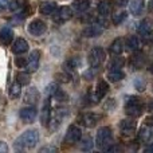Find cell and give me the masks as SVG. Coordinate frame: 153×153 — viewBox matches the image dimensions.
<instances>
[{"label":"cell","instance_id":"obj_23","mask_svg":"<svg viewBox=\"0 0 153 153\" xmlns=\"http://www.w3.org/2000/svg\"><path fill=\"white\" fill-rule=\"evenodd\" d=\"M144 65H145V56H144L143 53L134 54V55L132 56V59H130V66H132L134 70L144 67Z\"/></svg>","mask_w":153,"mask_h":153},{"label":"cell","instance_id":"obj_1","mask_svg":"<svg viewBox=\"0 0 153 153\" xmlns=\"http://www.w3.org/2000/svg\"><path fill=\"white\" fill-rule=\"evenodd\" d=\"M38 141H39V133L34 129H30L22 133L15 140L13 145H15V149H18V151H26V149H32L36 145Z\"/></svg>","mask_w":153,"mask_h":153},{"label":"cell","instance_id":"obj_15","mask_svg":"<svg viewBox=\"0 0 153 153\" xmlns=\"http://www.w3.org/2000/svg\"><path fill=\"white\" fill-rule=\"evenodd\" d=\"M28 51V42L23 38H19V39L15 40L12 46V53L16 54V55H22V54L27 53Z\"/></svg>","mask_w":153,"mask_h":153},{"label":"cell","instance_id":"obj_8","mask_svg":"<svg viewBox=\"0 0 153 153\" xmlns=\"http://www.w3.org/2000/svg\"><path fill=\"white\" fill-rule=\"evenodd\" d=\"M46 23L43 20H40V19H34V20L31 22V23L28 24V31L31 35H34V36H40V35H43L46 32Z\"/></svg>","mask_w":153,"mask_h":153},{"label":"cell","instance_id":"obj_41","mask_svg":"<svg viewBox=\"0 0 153 153\" xmlns=\"http://www.w3.org/2000/svg\"><path fill=\"white\" fill-rule=\"evenodd\" d=\"M8 3H10V0H0V12H3L4 10H7Z\"/></svg>","mask_w":153,"mask_h":153},{"label":"cell","instance_id":"obj_40","mask_svg":"<svg viewBox=\"0 0 153 153\" xmlns=\"http://www.w3.org/2000/svg\"><path fill=\"white\" fill-rule=\"evenodd\" d=\"M94 75H95L94 67H91V69H90V70H87V71L83 74V76H85V78H86V79H93V78H94Z\"/></svg>","mask_w":153,"mask_h":153},{"label":"cell","instance_id":"obj_36","mask_svg":"<svg viewBox=\"0 0 153 153\" xmlns=\"http://www.w3.org/2000/svg\"><path fill=\"white\" fill-rule=\"evenodd\" d=\"M53 97H55L56 101H59V102H62V101H66V100H67V94L63 91V90H61V89L56 90V93L53 95Z\"/></svg>","mask_w":153,"mask_h":153},{"label":"cell","instance_id":"obj_26","mask_svg":"<svg viewBox=\"0 0 153 153\" xmlns=\"http://www.w3.org/2000/svg\"><path fill=\"white\" fill-rule=\"evenodd\" d=\"M111 12V3L109 0H103L98 5V13L101 16H108Z\"/></svg>","mask_w":153,"mask_h":153},{"label":"cell","instance_id":"obj_45","mask_svg":"<svg viewBox=\"0 0 153 153\" xmlns=\"http://www.w3.org/2000/svg\"><path fill=\"white\" fill-rule=\"evenodd\" d=\"M148 151H149V152H153V144H152V145L148 148Z\"/></svg>","mask_w":153,"mask_h":153},{"label":"cell","instance_id":"obj_31","mask_svg":"<svg viewBox=\"0 0 153 153\" xmlns=\"http://www.w3.org/2000/svg\"><path fill=\"white\" fill-rule=\"evenodd\" d=\"M24 4H26V0H11V1L8 3V8H10L12 12H16V11L20 7H23Z\"/></svg>","mask_w":153,"mask_h":153},{"label":"cell","instance_id":"obj_12","mask_svg":"<svg viewBox=\"0 0 153 153\" xmlns=\"http://www.w3.org/2000/svg\"><path fill=\"white\" fill-rule=\"evenodd\" d=\"M101 116L95 113H86L81 117V124L86 128H93L97 125V122L100 121Z\"/></svg>","mask_w":153,"mask_h":153},{"label":"cell","instance_id":"obj_14","mask_svg":"<svg viewBox=\"0 0 153 153\" xmlns=\"http://www.w3.org/2000/svg\"><path fill=\"white\" fill-rule=\"evenodd\" d=\"M102 31H103V28L100 23H93V24H90L89 27H86L82 34L86 38H94V36H98V35L102 34Z\"/></svg>","mask_w":153,"mask_h":153},{"label":"cell","instance_id":"obj_27","mask_svg":"<svg viewBox=\"0 0 153 153\" xmlns=\"http://www.w3.org/2000/svg\"><path fill=\"white\" fill-rule=\"evenodd\" d=\"M79 65H81V59H79L78 56H74V58L69 59V61L66 62L65 67H66V71L67 73H74L75 70L79 67Z\"/></svg>","mask_w":153,"mask_h":153},{"label":"cell","instance_id":"obj_33","mask_svg":"<svg viewBox=\"0 0 153 153\" xmlns=\"http://www.w3.org/2000/svg\"><path fill=\"white\" fill-rule=\"evenodd\" d=\"M126 15H128V13L125 12V11H120V12H116V13L113 15V23L116 24V26L121 24L122 22L126 19Z\"/></svg>","mask_w":153,"mask_h":153},{"label":"cell","instance_id":"obj_28","mask_svg":"<svg viewBox=\"0 0 153 153\" xmlns=\"http://www.w3.org/2000/svg\"><path fill=\"white\" fill-rule=\"evenodd\" d=\"M30 81H31V75H30L28 71H20L16 75V82H19V83L23 85V86L28 85Z\"/></svg>","mask_w":153,"mask_h":153},{"label":"cell","instance_id":"obj_19","mask_svg":"<svg viewBox=\"0 0 153 153\" xmlns=\"http://www.w3.org/2000/svg\"><path fill=\"white\" fill-rule=\"evenodd\" d=\"M12 39H13L12 30H11L10 27H3V28L0 30V42L4 46H8V45H11Z\"/></svg>","mask_w":153,"mask_h":153},{"label":"cell","instance_id":"obj_11","mask_svg":"<svg viewBox=\"0 0 153 153\" xmlns=\"http://www.w3.org/2000/svg\"><path fill=\"white\" fill-rule=\"evenodd\" d=\"M138 137L143 143H151L153 140V125L152 124H145L140 128V132H138Z\"/></svg>","mask_w":153,"mask_h":153},{"label":"cell","instance_id":"obj_18","mask_svg":"<svg viewBox=\"0 0 153 153\" xmlns=\"http://www.w3.org/2000/svg\"><path fill=\"white\" fill-rule=\"evenodd\" d=\"M138 34L143 35L144 39H145V42L152 38L153 34L151 31V22H149L148 19H144V20L140 23V26H138Z\"/></svg>","mask_w":153,"mask_h":153},{"label":"cell","instance_id":"obj_9","mask_svg":"<svg viewBox=\"0 0 153 153\" xmlns=\"http://www.w3.org/2000/svg\"><path fill=\"white\" fill-rule=\"evenodd\" d=\"M82 138V132L78 126L75 125H71V126L67 129V133H66V137H65V141L67 144H76L79 140Z\"/></svg>","mask_w":153,"mask_h":153},{"label":"cell","instance_id":"obj_2","mask_svg":"<svg viewBox=\"0 0 153 153\" xmlns=\"http://www.w3.org/2000/svg\"><path fill=\"white\" fill-rule=\"evenodd\" d=\"M125 113L130 117H138L143 113V103H141L140 98L134 97V95H128L125 98Z\"/></svg>","mask_w":153,"mask_h":153},{"label":"cell","instance_id":"obj_5","mask_svg":"<svg viewBox=\"0 0 153 153\" xmlns=\"http://www.w3.org/2000/svg\"><path fill=\"white\" fill-rule=\"evenodd\" d=\"M105 61V51L101 47H94L89 53V65L94 69L100 67Z\"/></svg>","mask_w":153,"mask_h":153},{"label":"cell","instance_id":"obj_25","mask_svg":"<svg viewBox=\"0 0 153 153\" xmlns=\"http://www.w3.org/2000/svg\"><path fill=\"white\" fill-rule=\"evenodd\" d=\"M124 78H125V74L121 69H111L110 71L108 73V79L110 82H118Z\"/></svg>","mask_w":153,"mask_h":153},{"label":"cell","instance_id":"obj_32","mask_svg":"<svg viewBox=\"0 0 153 153\" xmlns=\"http://www.w3.org/2000/svg\"><path fill=\"white\" fill-rule=\"evenodd\" d=\"M74 8L78 12H83L89 8V1L87 0H75L74 1Z\"/></svg>","mask_w":153,"mask_h":153},{"label":"cell","instance_id":"obj_43","mask_svg":"<svg viewBox=\"0 0 153 153\" xmlns=\"http://www.w3.org/2000/svg\"><path fill=\"white\" fill-rule=\"evenodd\" d=\"M45 152H56V148H54V146H45V148L40 149V153H45Z\"/></svg>","mask_w":153,"mask_h":153},{"label":"cell","instance_id":"obj_6","mask_svg":"<svg viewBox=\"0 0 153 153\" xmlns=\"http://www.w3.org/2000/svg\"><path fill=\"white\" fill-rule=\"evenodd\" d=\"M73 16V10L69 5H62L58 11L54 12V22L55 23H65V22L70 20Z\"/></svg>","mask_w":153,"mask_h":153},{"label":"cell","instance_id":"obj_7","mask_svg":"<svg viewBox=\"0 0 153 153\" xmlns=\"http://www.w3.org/2000/svg\"><path fill=\"white\" fill-rule=\"evenodd\" d=\"M36 114H38L36 108H35V106H32V105H28V106H26V108L22 109L20 113H19V116H20L22 121L27 122V124H31V122L35 121Z\"/></svg>","mask_w":153,"mask_h":153},{"label":"cell","instance_id":"obj_10","mask_svg":"<svg viewBox=\"0 0 153 153\" xmlns=\"http://www.w3.org/2000/svg\"><path fill=\"white\" fill-rule=\"evenodd\" d=\"M39 61H40V51L34 50L31 54H30V58H28V62H27L26 70L28 73L36 71L38 67H39Z\"/></svg>","mask_w":153,"mask_h":153},{"label":"cell","instance_id":"obj_39","mask_svg":"<svg viewBox=\"0 0 153 153\" xmlns=\"http://www.w3.org/2000/svg\"><path fill=\"white\" fill-rule=\"evenodd\" d=\"M91 146H93L91 138H90V137H86V138L83 140V144H82V149H83V151H90V149H91Z\"/></svg>","mask_w":153,"mask_h":153},{"label":"cell","instance_id":"obj_44","mask_svg":"<svg viewBox=\"0 0 153 153\" xmlns=\"http://www.w3.org/2000/svg\"><path fill=\"white\" fill-rule=\"evenodd\" d=\"M117 3H118L120 5H126V3H129L130 0H116Z\"/></svg>","mask_w":153,"mask_h":153},{"label":"cell","instance_id":"obj_20","mask_svg":"<svg viewBox=\"0 0 153 153\" xmlns=\"http://www.w3.org/2000/svg\"><path fill=\"white\" fill-rule=\"evenodd\" d=\"M50 114H51V103H50V100H46L43 109H42V116H40V121H42L43 126H47L48 125Z\"/></svg>","mask_w":153,"mask_h":153},{"label":"cell","instance_id":"obj_29","mask_svg":"<svg viewBox=\"0 0 153 153\" xmlns=\"http://www.w3.org/2000/svg\"><path fill=\"white\" fill-rule=\"evenodd\" d=\"M126 46H128V48H129V50H133V51L138 50V48H140V39H138L136 35H132V36L128 38Z\"/></svg>","mask_w":153,"mask_h":153},{"label":"cell","instance_id":"obj_30","mask_svg":"<svg viewBox=\"0 0 153 153\" xmlns=\"http://www.w3.org/2000/svg\"><path fill=\"white\" fill-rule=\"evenodd\" d=\"M22 93V85L19 82H15V83L11 85L10 87V97L11 98H18Z\"/></svg>","mask_w":153,"mask_h":153},{"label":"cell","instance_id":"obj_38","mask_svg":"<svg viewBox=\"0 0 153 153\" xmlns=\"http://www.w3.org/2000/svg\"><path fill=\"white\" fill-rule=\"evenodd\" d=\"M134 87L138 90V91H144V90H145V82H144L141 78H137L134 81Z\"/></svg>","mask_w":153,"mask_h":153},{"label":"cell","instance_id":"obj_4","mask_svg":"<svg viewBox=\"0 0 153 153\" xmlns=\"http://www.w3.org/2000/svg\"><path fill=\"white\" fill-rule=\"evenodd\" d=\"M66 114H67V111L65 110V109H56V110L51 111L50 120H48V125H47L51 132H55V130L61 126V124H62V121H63V118L66 117Z\"/></svg>","mask_w":153,"mask_h":153},{"label":"cell","instance_id":"obj_22","mask_svg":"<svg viewBox=\"0 0 153 153\" xmlns=\"http://www.w3.org/2000/svg\"><path fill=\"white\" fill-rule=\"evenodd\" d=\"M39 11H40V13H43V15H53V13L56 11V3L43 1L39 7Z\"/></svg>","mask_w":153,"mask_h":153},{"label":"cell","instance_id":"obj_21","mask_svg":"<svg viewBox=\"0 0 153 153\" xmlns=\"http://www.w3.org/2000/svg\"><path fill=\"white\" fill-rule=\"evenodd\" d=\"M94 91H95V94H97V97L100 98V100H102L109 91V83L106 81H103V79H101L97 83V86H95Z\"/></svg>","mask_w":153,"mask_h":153},{"label":"cell","instance_id":"obj_17","mask_svg":"<svg viewBox=\"0 0 153 153\" xmlns=\"http://www.w3.org/2000/svg\"><path fill=\"white\" fill-rule=\"evenodd\" d=\"M120 129H121L122 134L132 136L136 132V122L133 120H122L120 124Z\"/></svg>","mask_w":153,"mask_h":153},{"label":"cell","instance_id":"obj_35","mask_svg":"<svg viewBox=\"0 0 153 153\" xmlns=\"http://www.w3.org/2000/svg\"><path fill=\"white\" fill-rule=\"evenodd\" d=\"M59 87H58V85L56 83H50L47 87H46V94L48 95V97H53L54 94L56 93V90H58Z\"/></svg>","mask_w":153,"mask_h":153},{"label":"cell","instance_id":"obj_24","mask_svg":"<svg viewBox=\"0 0 153 153\" xmlns=\"http://www.w3.org/2000/svg\"><path fill=\"white\" fill-rule=\"evenodd\" d=\"M122 51H124V40H122L121 38H117L110 45V53L116 56V55H120Z\"/></svg>","mask_w":153,"mask_h":153},{"label":"cell","instance_id":"obj_16","mask_svg":"<svg viewBox=\"0 0 153 153\" xmlns=\"http://www.w3.org/2000/svg\"><path fill=\"white\" fill-rule=\"evenodd\" d=\"M145 8V0H130L129 1V11L132 15L140 16Z\"/></svg>","mask_w":153,"mask_h":153},{"label":"cell","instance_id":"obj_37","mask_svg":"<svg viewBox=\"0 0 153 153\" xmlns=\"http://www.w3.org/2000/svg\"><path fill=\"white\" fill-rule=\"evenodd\" d=\"M27 62H28V59H26V56H18L16 61H15V63H16V66L18 67L23 69V67L27 66Z\"/></svg>","mask_w":153,"mask_h":153},{"label":"cell","instance_id":"obj_34","mask_svg":"<svg viewBox=\"0 0 153 153\" xmlns=\"http://www.w3.org/2000/svg\"><path fill=\"white\" fill-rule=\"evenodd\" d=\"M124 63H125L124 58H120L118 55H116V58H114L113 61L110 62L109 67H110V70H111V69H121V67L124 66Z\"/></svg>","mask_w":153,"mask_h":153},{"label":"cell","instance_id":"obj_46","mask_svg":"<svg viewBox=\"0 0 153 153\" xmlns=\"http://www.w3.org/2000/svg\"><path fill=\"white\" fill-rule=\"evenodd\" d=\"M151 8H152V10H153V0H152V1H151Z\"/></svg>","mask_w":153,"mask_h":153},{"label":"cell","instance_id":"obj_42","mask_svg":"<svg viewBox=\"0 0 153 153\" xmlns=\"http://www.w3.org/2000/svg\"><path fill=\"white\" fill-rule=\"evenodd\" d=\"M8 152V145L4 141H0V153H7Z\"/></svg>","mask_w":153,"mask_h":153},{"label":"cell","instance_id":"obj_13","mask_svg":"<svg viewBox=\"0 0 153 153\" xmlns=\"http://www.w3.org/2000/svg\"><path fill=\"white\" fill-rule=\"evenodd\" d=\"M23 101L27 103V105L35 106L38 102H39V91H38L35 87H30V89L26 91V94H24Z\"/></svg>","mask_w":153,"mask_h":153},{"label":"cell","instance_id":"obj_3","mask_svg":"<svg viewBox=\"0 0 153 153\" xmlns=\"http://www.w3.org/2000/svg\"><path fill=\"white\" fill-rule=\"evenodd\" d=\"M111 137H113V134H111V129L109 126H103L97 132V136H95V144H97L98 148L105 149L106 146L111 144Z\"/></svg>","mask_w":153,"mask_h":153}]
</instances>
